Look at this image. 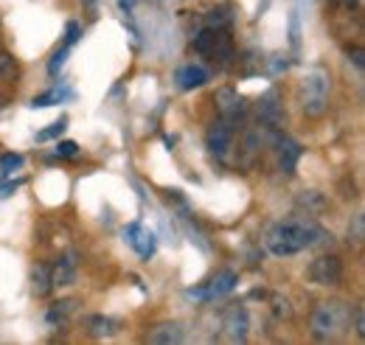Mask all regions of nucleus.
<instances>
[{"label": "nucleus", "mask_w": 365, "mask_h": 345, "mask_svg": "<svg viewBox=\"0 0 365 345\" xmlns=\"http://www.w3.org/2000/svg\"><path fill=\"white\" fill-rule=\"evenodd\" d=\"M326 239V230L320 227L312 216H292V219H284V222H275L273 227L264 233V244L267 250L278 256V259H287V256H298L304 253L307 247H315Z\"/></svg>", "instance_id": "nucleus-1"}, {"label": "nucleus", "mask_w": 365, "mask_h": 345, "mask_svg": "<svg viewBox=\"0 0 365 345\" xmlns=\"http://www.w3.org/2000/svg\"><path fill=\"white\" fill-rule=\"evenodd\" d=\"M351 303L346 301H323L315 306L312 320H309V331L315 340H337L351 329Z\"/></svg>", "instance_id": "nucleus-2"}, {"label": "nucleus", "mask_w": 365, "mask_h": 345, "mask_svg": "<svg viewBox=\"0 0 365 345\" xmlns=\"http://www.w3.org/2000/svg\"><path fill=\"white\" fill-rule=\"evenodd\" d=\"M194 51H197L200 56L214 59L220 68H228L230 62L236 59V56H233V43H230L228 31H222V29H205V31H200V34L194 37Z\"/></svg>", "instance_id": "nucleus-3"}, {"label": "nucleus", "mask_w": 365, "mask_h": 345, "mask_svg": "<svg viewBox=\"0 0 365 345\" xmlns=\"http://www.w3.org/2000/svg\"><path fill=\"white\" fill-rule=\"evenodd\" d=\"M329 110V79L326 73H309L304 79V113L309 118H323Z\"/></svg>", "instance_id": "nucleus-4"}, {"label": "nucleus", "mask_w": 365, "mask_h": 345, "mask_svg": "<svg viewBox=\"0 0 365 345\" xmlns=\"http://www.w3.org/2000/svg\"><path fill=\"white\" fill-rule=\"evenodd\" d=\"M343 261L337 259L334 253H326V256H318L307 267V278L318 287H340L343 284Z\"/></svg>", "instance_id": "nucleus-5"}, {"label": "nucleus", "mask_w": 365, "mask_h": 345, "mask_svg": "<svg viewBox=\"0 0 365 345\" xmlns=\"http://www.w3.org/2000/svg\"><path fill=\"white\" fill-rule=\"evenodd\" d=\"M233 138H236V124L228 121V118H220L217 124H211L208 132H205V146H208V152L214 158L222 160L230 152V146H233Z\"/></svg>", "instance_id": "nucleus-6"}, {"label": "nucleus", "mask_w": 365, "mask_h": 345, "mask_svg": "<svg viewBox=\"0 0 365 345\" xmlns=\"http://www.w3.org/2000/svg\"><path fill=\"white\" fill-rule=\"evenodd\" d=\"M247 329H250V317H247V309L233 303L222 311V334L230 343H245L247 340Z\"/></svg>", "instance_id": "nucleus-7"}, {"label": "nucleus", "mask_w": 365, "mask_h": 345, "mask_svg": "<svg viewBox=\"0 0 365 345\" xmlns=\"http://www.w3.org/2000/svg\"><path fill=\"white\" fill-rule=\"evenodd\" d=\"M236 284H239V275H236L233 269H222V272H217L202 289H197V292H191V295L200 298V301H214V298H222V295L233 292Z\"/></svg>", "instance_id": "nucleus-8"}, {"label": "nucleus", "mask_w": 365, "mask_h": 345, "mask_svg": "<svg viewBox=\"0 0 365 345\" xmlns=\"http://www.w3.org/2000/svg\"><path fill=\"white\" fill-rule=\"evenodd\" d=\"M273 143H275V155H278V169L284 174H295V166H298V160L304 155L301 143L292 140V138H287V135H275Z\"/></svg>", "instance_id": "nucleus-9"}, {"label": "nucleus", "mask_w": 365, "mask_h": 345, "mask_svg": "<svg viewBox=\"0 0 365 345\" xmlns=\"http://www.w3.org/2000/svg\"><path fill=\"white\" fill-rule=\"evenodd\" d=\"M124 236H127V242L133 244V250H135L140 259H152V256H155L158 239H155V233H152L149 227H143L140 222H133V225H127Z\"/></svg>", "instance_id": "nucleus-10"}, {"label": "nucleus", "mask_w": 365, "mask_h": 345, "mask_svg": "<svg viewBox=\"0 0 365 345\" xmlns=\"http://www.w3.org/2000/svg\"><path fill=\"white\" fill-rule=\"evenodd\" d=\"M214 101H217V110L222 113V118H228V121H233V124H236V118H242V115L247 113L245 98H242L233 87H222V90H217Z\"/></svg>", "instance_id": "nucleus-11"}, {"label": "nucleus", "mask_w": 365, "mask_h": 345, "mask_svg": "<svg viewBox=\"0 0 365 345\" xmlns=\"http://www.w3.org/2000/svg\"><path fill=\"white\" fill-rule=\"evenodd\" d=\"M259 124L270 127L273 132L284 127V110L278 104V93L275 90H270L267 96H262V101H259Z\"/></svg>", "instance_id": "nucleus-12"}, {"label": "nucleus", "mask_w": 365, "mask_h": 345, "mask_svg": "<svg viewBox=\"0 0 365 345\" xmlns=\"http://www.w3.org/2000/svg\"><path fill=\"white\" fill-rule=\"evenodd\" d=\"M73 281H76V253H65L51 267V284L53 287H71Z\"/></svg>", "instance_id": "nucleus-13"}, {"label": "nucleus", "mask_w": 365, "mask_h": 345, "mask_svg": "<svg viewBox=\"0 0 365 345\" xmlns=\"http://www.w3.org/2000/svg\"><path fill=\"white\" fill-rule=\"evenodd\" d=\"M178 87L180 90H197V87H202L205 82H208V71L202 68V65H182L180 71H178Z\"/></svg>", "instance_id": "nucleus-14"}, {"label": "nucleus", "mask_w": 365, "mask_h": 345, "mask_svg": "<svg viewBox=\"0 0 365 345\" xmlns=\"http://www.w3.org/2000/svg\"><path fill=\"white\" fill-rule=\"evenodd\" d=\"M146 343L155 345H172V343H182V329L180 323H160L155 326L149 334H146Z\"/></svg>", "instance_id": "nucleus-15"}, {"label": "nucleus", "mask_w": 365, "mask_h": 345, "mask_svg": "<svg viewBox=\"0 0 365 345\" xmlns=\"http://www.w3.org/2000/svg\"><path fill=\"white\" fill-rule=\"evenodd\" d=\"M31 289H34L37 298H48L51 295L53 284H51V267L48 264H34V269H31Z\"/></svg>", "instance_id": "nucleus-16"}, {"label": "nucleus", "mask_w": 365, "mask_h": 345, "mask_svg": "<svg viewBox=\"0 0 365 345\" xmlns=\"http://www.w3.org/2000/svg\"><path fill=\"white\" fill-rule=\"evenodd\" d=\"M88 331H91L93 337H113V334L121 331V320L96 314V317H88Z\"/></svg>", "instance_id": "nucleus-17"}, {"label": "nucleus", "mask_w": 365, "mask_h": 345, "mask_svg": "<svg viewBox=\"0 0 365 345\" xmlns=\"http://www.w3.org/2000/svg\"><path fill=\"white\" fill-rule=\"evenodd\" d=\"M76 306H79V301L76 298H65V301H56L51 309H48V323L51 326H62V323H68V317L76 311Z\"/></svg>", "instance_id": "nucleus-18"}, {"label": "nucleus", "mask_w": 365, "mask_h": 345, "mask_svg": "<svg viewBox=\"0 0 365 345\" xmlns=\"http://www.w3.org/2000/svg\"><path fill=\"white\" fill-rule=\"evenodd\" d=\"M298 205H301V208H307V216H315V214H320V211H326V208H329L326 197L318 194V191H304V194L298 197Z\"/></svg>", "instance_id": "nucleus-19"}, {"label": "nucleus", "mask_w": 365, "mask_h": 345, "mask_svg": "<svg viewBox=\"0 0 365 345\" xmlns=\"http://www.w3.org/2000/svg\"><path fill=\"white\" fill-rule=\"evenodd\" d=\"M68 96H71V90H68V87H53V90H48V93H43V96L31 98V107H53V104L65 101Z\"/></svg>", "instance_id": "nucleus-20"}, {"label": "nucleus", "mask_w": 365, "mask_h": 345, "mask_svg": "<svg viewBox=\"0 0 365 345\" xmlns=\"http://www.w3.org/2000/svg\"><path fill=\"white\" fill-rule=\"evenodd\" d=\"M17 76V59L9 51H0V82H11Z\"/></svg>", "instance_id": "nucleus-21"}, {"label": "nucleus", "mask_w": 365, "mask_h": 345, "mask_svg": "<svg viewBox=\"0 0 365 345\" xmlns=\"http://www.w3.org/2000/svg\"><path fill=\"white\" fill-rule=\"evenodd\" d=\"M365 239V216L363 214H354V219H351V225H349V242L351 244H363Z\"/></svg>", "instance_id": "nucleus-22"}, {"label": "nucleus", "mask_w": 365, "mask_h": 345, "mask_svg": "<svg viewBox=\"0 0 365 345\" xmlns=\"http://www.w3.org/2000/svg\"><path fill=\"white\" fill-rule=\"evenodd\" d=\"M17 169H23V155H14V152H9V155H3L0 158V174H14Z\"/></svg>", "instance_id": "nucleus-23"}, {"label": "nucleus", "mask_w": 365, "mask_h": 345, "mask_svg": "<svg viewBox=\"0 0 365 345\" xmlns=\"http://www.w3.org/2000/svg\"><path fill=\"white\" fill-rule=\"evenodd\" d=\"M230 23H233V17H230L225 9H217V11H211L208 14V29H230Z\"/></svg>", "instance_id": "nucleus-24"}, {"label": "nucleus", "mask_w": 365, "mask_h": 345, "mask_svg": "<svg viewBox=\"0 0 365 345\" xmlns=\"http://www.w3.org/2000/svg\"><path fill=\"white\" fill-rule=\"evenodd\" d=\"M270 303H273V314L278 317V320H289V317H292V303L287 301V298L273 295V298H270Z\"/></svg>", "instance_id": "nucleus-25"}, {"label": "nucleus", "mask_w": 365, "mask_h": 345, "mask_svg": "<svg viewBox=\"0 0 365 345\" xmlns=\"http://www.w3.org/2000/svg\"><path fill=\"white\" fill-rule=\"evenodd\" d=\"M65 127H68V118H59V121H53L48 130L37 132V140H51V138H59V135L65 132Z\"/></svg>", "instance_id": "nucleus-26"}, {"label": "nucleus", "mask_w": 365, "mask_h": 345, "mask_svg": "<svg viewBox=\"0 0 365 345\" xmlns=\"http://www.w3.org/2000/svg\"><path fill=\"white\" fill-rule=\"evenodd\" d=\"M68 51H71V48H68V45H62V48L51 56V62H48V73H51V76H56V73H59V68H62V65H65V59H68Z\"/></svg>", "instance_id": "nucleus-27"}, {"label": "nucleus", "mask_w": 365, "mask_h": 345, "mask_svg": "<svg viewBox=\"0 0 365 345\" xmlns=\"http://www.w3.org/2000/svg\"><path fill=\"white\" fill-rule=\"evenodd\" d=\"M351 323H354L357 337L363 340V337H365V309H363V306H354V309H351Z\"/></svg>", "instance_id": "nucleus-28"}, {"label": "nucleus", "mask_w": 365, "mask_h": 345, "mask_svg": "<svg viewBox=\"0 0 365 345\" xmlns=\"http://www.w3.org/2000/svg\"><path fill=\"white\" fill-rule=\"evenodd\" d=\"M56 155L59 158H76L79 155V146L73 140H62V143H56Z\"/></svg>", "instance_id": "nucleus-29"}, {"label": "nucleus", "mask_w": 365, "mask_h": 345, "mask_svg": "<svg viewBox=\"0 0 365 345\" xmlns=\"http://www.w3.org/2000/svg\"><path fill=\"white\" fill-rule=\"evenodd\" d=\"M79 37H82V26L79 23H68V31H65V45L71 48V45L79 43Z\"/></svg>", "instance_id": "nucleus-30"}, {"label": "nucleus", "mask_w": 365, "mask_h": 345, "mask_svg": "<svg viewBox=\"0 0 365 345\" xmlns=\"http://www.w3.org/2000/svg\"><path fill=\"white\" fill-rule=\"evenodd\" d=\"M289 40H292V48L298 51V43H301V29H298V17L289 20Z\"/></svg>", "instance_id": "nucleus-31"}, {"label": "nucleus", "mask_w": 365, "mask_h": 345, "mask_svg": "<svg viewBox=\"0 0 365 345\" xmlns=\"http://www.w3.org/2000/svg\"><path fill=\"white\" fill-rule=\"evenodd\" d=\"M82 3H85V11H88L91 17L98 14V0H82Z\"/></svg>", "instance_id": "nucleus-32"}, {"label": "nucleus", "mask_w": 365, "mask_h": 345, "mask_svg": "<svg viewBox=\"0 0 365 345\" xmlns=\"http://www.w3.org/2000/svg\"><path fill=\"white\" fill-rule=\"evenodd\" d=\"M351 56H354V65H357V68L363 71V65H365V59H363V48H354V51H351Z\"/></svg>", "instance_id": "nucleus-33"}, {"label": "nucleus", "mask_w": 365, "mask_h": 345, "mask_svg": "<svg viewBox=\"0 0 365 345\" xmlns=\"http://www.w3.org/2000/svg\"><path fill=\"white\" fill-rule=\"evenodd\" d=\"M334 6H340V9H354L357 6V0H331Z\"/></svg>", "instance_id": "nucleus-34"}, {"label": "nucleus", "mask_w": 365, "mask_h": 345, "mask_svg": "<svg viewBox=\"0 0 365 345\" xmlns=\"http://www.w3.org/2000/svg\"><path fill=\"white\" fill-rule=\"evenodd\" d=\"M118 3H121V9H133V3H135V0H118Z\"/></svg>", "instance_id": "nucleus-35"}]
</instances>
